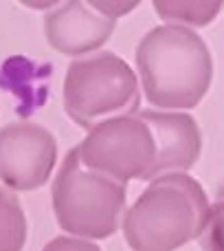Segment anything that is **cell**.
<instances>
[{
	"label": "cell",
	"instance_id": "cell-6",
	"mask_svg": "<svg viewBox=\"0 0 224 251\" xmlns=\"http://www.w3.org/2000/svg\"><path fill=\"white\" fill-rule=\"evenodd\" d=\"M57 163V141L44 126L13 122L0 128V181L9 192L46 185Z\"/></svg>",
	"mask_w": 224,
	"mask_h": 251
},
{
	"label": "cell",
	"instance_id": "cell-4",
	"mask_svg": "<svg viewBox=\"0 0 224 251\" xmlns=\"http://www.w3.org/2000/svg\"><path fill=\"white\" fill-rule=\"evenodd\" d=\"M141 104L132 66L112 51L70 62L64 77V110L79 128L134 115Z\"/></svg>",
	"mask_w": 224,
	"mask_h": 251
},
{
	"label": "cell",
	"instance_id": "cell-9",
	"mask_svg": "<svg viewBox=\"0 0 224 251\" xmlns=\"http://www.w3.org/2000/svg\"><path fill=\"white\" fill-rule=\"evenodd\" d=\"M26 216L13 192L0 187V251H22L26 243Z\"/></svg>",
	"mask_w": 224,
	"mask_h": 251
},
{
	"label": "cell",
	"instance_id": "cell-7",
	"mask_svg": "<svg viewBox=\"0 0 224 251\" xmlns=\"http://www.w3.org/2000/svg\"><path fill=\"white\" fill-rule=\"evenodd\" d=\"M138 117L150 126L156 143V156L145 181L194 168L202 150V132L191 115L174 110H141Z\"/></svg>",
	"mask_w": 224,
	"mask_h": 251
},
{
	"label": "cell",
	"instance_id": "cell-12",
	"mask_svg": "<svg viewBox=\"0 0 224 251\" xmlns=\"http://www.w3.org/2000/svg\"><path fill=\"white\" fill-rule=\"evenodd\" d=\"M90 7L95 9V11H99L101 16L116 22L119 16H125V13H130L132 9H136L138 2L136 0H132V2H90Z\"/></svg>",
	"mask_w": 224,
	"mask_h": 251
},
{
	"label": "cell",
	"instance_id": "cell-11",
	"mask_svg": "<svg viewBox=\"0 0 224 251\" xmlns=\"http://www.w3.org/2000/svg\"><path fill=\"white\" fill-rule=\"evenodd\" d=\"M42 251H101V247L97 243H92V240L57 236V238L48 240V243L42 247Z\"/></svg>",
	"mask_w": 224,
	"mask_h": 251
},
{
	"label": "cell",
	"instance_id": "cell-5",
	"mask_svg": "<svg viewBox=\"0 0 224 251\" xmlns=\"http://www.w3.org/2000/svg\"><path fill=\"white\" fill-rule=\"evenodd\" d=\"M75 152L84 168L125 185L134 178L145 181L154 163L156 143L150 126L138 115H123L90 128Z\"/></svg>",
	"mask_w": 224,
	"mask_h": 251
},
{
	"label": "cell",
	"instance_id": "cell-1",
	"mask_svg": "<svg viewBox=\"0 0 224 251\" xmlns=\"http://www.w3.org/2000/svg\"><path fill=\"white\" fill-rule=\"evenodd\" d=\"M136 69L147 101L176 113L196 108L204 100L213 79V57L194 29L160 25L138 42Z\"/></svg>",
	"mask_w": 224,
	"mask_h": 251
},
{
	"label": "cell",
	"instance_id": "cell-2",
	"mask_svg": "<svg viewBox=\"0 0 224 251\" xmlns=\"http://www.w3.org/2000/svg\"><path fill=\"white\" fill-rule=\"evenodd\" d=\"M216 209L194 176L172 172L152 178L121 227L132 251H176L204 234Z\"/></svg>",
	"mask_w": 224,
	"mask_h": 251
},
{
	"label": "cell",
	"instance_id": "cell-3",
	"mask_svg": "<svg viewBox=\"0 0 224 251\" xmlns=\"http://www.w3.org/2000/svg\"><path fill=\"white\" fill-rule=\"evenodd\" d=\"M57 225L84 240H106L119 229L125 209V185L84 168L75 148L64 156L51 185Z\"/></svg>",
	"mask_w": 224,
	"mask_h": 251
},
{
	"label": "cell",
	"instance_id": "cell-8",
	"mask_svg": "<svg viewBox=\"0 0 224 251\" xmlns=\"http://www.w3.org/2000/svg\"><path fill=\"white\" fill-rule=\"evenodd\" d=\"M116 22L101 16L90 7V2L70 0L62 2L44 18V35L46 42L64 55H86L97 51L110 40Z\"/></svg>",
	"mask_w": 224,
	"mask_h": 251
},
{
	"label": "cell",
	"instance_id": "cell-10",
	"mask_svg": "<svg viewBox=\"0 0 224 251\" xmlns=\"http://www.w3.org/2000/svg\"><path fill=\"white\" fill-rule=\"evenodd\" d=\"M156 13L163 20H167L165 25H180V26H204L220 13L222 2H163L156 0L154 2Z\"/></svg>",
	"mask_w": 224,
	"mask_h": 251
}]
</instances>
